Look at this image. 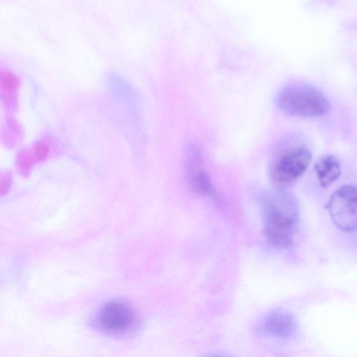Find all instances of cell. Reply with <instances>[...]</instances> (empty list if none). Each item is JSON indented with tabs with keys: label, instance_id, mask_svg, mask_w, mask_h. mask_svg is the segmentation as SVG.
<instances>
[{
	"label": "cell",
	"instance_id": "cell-1",
	"mask_svg": "<svg viewBox=\"0 0 357 357\" xmlns=\"http://www.w3.org/2000/svg\"><path fill=\"white\" fill-rule=\"evenodd\" d=\"M260 206L268 241L279 249L290 248L294 243L300 222L296 198L286 189L275 188L262 195Z\"/></svg>",
	"mask_w": 357,
	"mask_h": 357
},
{
	"label": "cell",
	"instance_id": "cell-2",
	"mask_svg": "<svg viewBox=\"0 0 357 357\" xmlns=\"http://www.w3.org/2000/svg\"><path fill=\"white\" fill-rule=\"evenodd\" d=\"M278 107L283 112L297 116H319L331 107L328 98L317 88L303 83L284 86L276 95Z\"/></svg>",
	"mask_w": 357,
	"mask_h": 357
},
{
	"label": "cell",
	"instance_id": "cell-3",
	"mask_svg": "<svg viewBox=\"0 0 357 357\" xmlns=\"http://www.w3.org/2000/svg\"><path fill=\"white\" fill-rule=\"evenodd\" d=\"M310 150L303 146H292L280 151L273 159L270 177L276 188L286 189L305 172L311 161Z\"/></svg>",
	"mask_w": 357,
	"mask_h": 357
},
{
	"label": "cell",
	"instance_id": "cell-4",
	"mask_svg": "<svg viewBox=\"0 0 357 357\" xmlns=\"http://www.w3.org/2000/svg\"><path fill=\"white\" fill-rule=\"evenodd\" d=\"M327 209L333 223L347 234L357 232V186L344 184L331 195Z\"/></svg>",
	"mask_w": 357,
	"mask_h": 357
},
{
	"label": "cell",
	"instance_id": "cell-5",
	"mask_svg": "<svg viewBox=\"0 0 357 357\" xmlns=\"http://www.w3.org/2000/svg\"><path fill=\"white\" fill-rule=\"evenodd\" d=\"M95 323L105 333L124 335L137 328L139 319L134 309L127 303L112 301L100 308L96 315Z\"/></svg>",
	"mask_w": 357,
	"mask_h": 357
},
{
	"label": "cell",
	"instance_id": "cell-6",
	"mask_svg": "<svg viewBox=\"0 0 357 357\" xmlns=\"http://www.w3.org/2000/svg\"><path fill=\"white\" fill-rule=\"evenodd\" d=\"M185 168L189 185L195 193L203 196L215 194V189L205 168L202 153L195 145L188 148Z\"/></svg>",
	"mask_w": 357,
	"mask_h": 357
},
{
	"label": "cell",
	"instance_id": "cell-7",
	"mask_svg": "<svg viewBox=\"0 0 357 357\" xmlns=\"http://www.w3.org/2000/svg\"><path fill=\"white\" fill-rule=\"evenodd\" d=\"M20 84L21 79L15 72L8 67H1L0 99L7 114H13L17 111Z\"/></svg>",
	"mask_w": 357,
	"mask_h": 357
},
{
	"label": "cell",
	"instance_id": "cell-8",
	"mask_svg": "<svg viewBox=\"0 0 357 357\" xmlns=\"http://www.w3.org/2000/svg\"><path fill=\"white\" fill-rule=\"evenodd\" d=\"M296 322L289 312L275 310L268 313L264 321V330L269 335L279 338L289 337L294 333Z\"/></svg>",
	"mask_w": 357,
	"mask_h": 357
},
{
	"label": "cell",
	"instance_id": "cell-9",
	"mask_svg": "<svg viewBox=\"0 0 357 357\" xmlns=\"http://www.w3.org/2000/svg\"><path fill=\"white\" fill-rule=\"evenodd\" d=\"M314 172L322 188H327L335 182L341 175V164L334 155H326L319 158L314 165Z\"/></svg>",
	"mask_w": 357,
	"mask_h": 357
},
{
	"label": "cell",
	"instance_id": "cell-10",
	"mask_svg": "<svg viewBox=\"0 0 357 357\" xmlns=\"http://www.w3.org/2000/svg\"><path fill=\"white\" fill-rule=\"evenodd\" d=\"M23 129L13 114H6L1 128V138L8 144L13 146L22 138Z\"/></svg>",
	"mask_w": 357,
	"mask_h": 357
},
{
	"label": "cell",
	"instance_id": "cell-11",
	"mask_svg": "<svg viewBox=\"0 0 357 357\" xmlns=\"http://www.w3.org/2000/svg\"><path fill=\"white\" fill-rule=\"evenodd\" d=\"M55 146V139L45 133L33 142L30 149L36 161H43L51 154Z\"/></svg>",
	"mask_w": 357,
	"mask_h": 357
},
{
	"label": "cell",
	"instance_id": "cell-12",
	"mask_svg": "<svg viewBox=\"0 0 357 357\" xmlns=\"http://www.w3.org/2000/svg\"><path fill=\"white\" fill-rule=\"evenodd\" d=\"M204 357H233L231 355L224 352H213L205 355Z\"/></svg>",
	"mask_w": 357,
	"mask_h": 357
}]
</instances>
